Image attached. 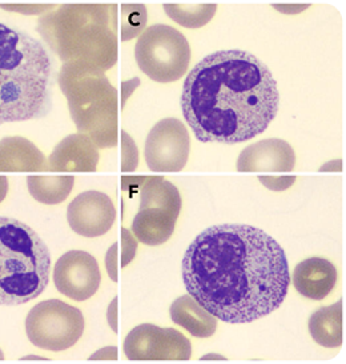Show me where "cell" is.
Returning <instances> with one entry per match:
<instances>
[{"label":"cell","instance_id":"1","mask_svg":"<svg viewBox=\"0 0 346 364\" xmlns=\"http://www.w3.org/2000/svg\"><path fill=\"white\" fill-rule=\"evenodd\" d=\"M182 277L188 294L229 324L250 323L277 310L291 284L282 247L247 225L206 228L185 251Z\"/></svg>","mask_w":346,"mask_h":364},{"label":"cell","instance_id":"2","mask_svg":"<svg viewBox=\"0 0 346 364\" xmlns=\"http://www.w3.org/2000/svg\"><path fill=\"white\" fill-rule=\"evenodd\" d=\"M180 103L200 141L236 144L269 127L280 94L267 65L245 51L228 50L208 55L192 68Z\"/></svg>","mask_w":346,"mask_h":364},{"label":"cell","instance_id":"3","mask_svg":"<svg viewBox=\"0 0 346 364\" xmlns=\"http://www.w3.org/2000/svg\"><path fill=\"white\" fill-rule=\"evenodd\" d=\"M36 30L63 63L91 65L103 73L118 63L116 4H62L42 15Z\"/></svg>","mask_w":346,"mask_h":364},{"label":"cell","instance_id":"4","mask_svg":"<svg viewBox=\"0 0 346 364\" xmlns=\"http://www.w3.org/2000/svg\"><path fill=\"white\" fill-rule=\"evenodd\" d=\"M51 73L43 44L0 23V126L50 112Z\"/></svg>","mask_w":346,"mask_h":364},{"label":"cell","instance_id":"5","mask_svg":"<svg viewBox=\"0 0 346 364\" xmlns=\"http://www.w3.org/2000/svg\"><path fill=\"white\" fill-rule=\"evenodd\" d=\"M48 247L30 225L0 216V306H21L47 289Z\"/></svg>","mask_w":346,"mask_h":364},{"label":"cell","instance_id":"6","mask_svg":"<svg viewBox=\"0 0 346 364\" xmlns=\"http://www.w3.org/2000/svg\"><path fill=\"white\" fill-rule=\"evenodd\" d=\"M57 82L79 132L98 149L115 147L119 132L118 91L106 74L91 65L63 63Z\"/></svg>","mask_w":346,"mask_h":364},{"label":"cell","instance_id":"7","mask_svg":"<svg viewBox=\"0 0 346 364\" xmlns=\"http://www.w3.org/2000/svg\"><path fill=\"white\" fill-rule=\"evenodd\" d=\"M136 63L157 83H172L185 75L191 62V47L183 33L167 24L144 30L135 46Z\"/></svg>","mask_w":346,"mask_h":364},{"label":"cell","instance_id":"8","mask_svg":"<svg viewBox=\"0 0 346 364\" xmlns=\"http://www.w3.org/2000/svg\"><path fill=\"white\" fill-rule=\"evenodd\" d=\"M86 327L82 311L57 299L38 303L26 318L28 341L38 348L60 353L79 342Z\"/></svg>","mask_w":346,"mask_h":364},{"label":"cell","instance_id":"9","mask_svg":"<svg viewBox=\"0 0 346 364\" xmlns=\"http://www.w3.org/2000/svg\"><path fill=\"white\" fill-rule=\"evenodd\" d=\"M144 151L151 171H182L189 158V132L182 120L162 119L150 131Z\"/></svg>","mask_w":346,"mask_h":364},{"label":"cell","instance_id":"10","mask_svg":"<svg viewBox=\"0 0 346 364\" xmlns=\"http://www.w3.org/2000/svg\"><path fill=\"white\" fill-rule=\"evenodd\" d=\"M124 353L130 360H189L191 342L174 328L140 324L127 335Z\"/></svg>","mask_w":346,"mask_h":364},{"label":"cell","instance_id":"11","mask_svg":"<svg viewBox=\"0 0 346 364\" xmlns=\"http://www.w3.org/2000/svg\"><path fill=\"white\" fill-rule=\"evenodd\" d=\"M100 282L98 260L86 251H68L55 264V286L69 299L84 301L92 298L98 292Z\"/></svg>","mask_w":346,"mask_h":364},{"label":"cell","instance_id":"12","mask_svg":"<svg viewBox=\"0 0 346 364\" xmlns=\"http://www.w3.org/2000/svg\"><path fill=\"white\" fill-rule=\"evenodd\" d=\"M67 219L77 235L98 237L111 230L116 219V210L107 193L86 191L69 203Z\"/></svg>","mask_w":346,"mask_h":364},{"label":"cell","instance_id":"13","mask_svg":"<svg viewBox=\"0 0 346 364\" xmlns=\"http://www.w3.org/2000/svg\"><path fill=\"white\" fill-rule=\"evenodd\" d=\"M296 164L292 146L282 139H265L241 151L238 172H291Z\"/></svg>","mask_w":346,"mask_h":364},{"label":"cell","instance_id":"14","mask_svg":"<svg viewBox=\"0 0 346 364\" xmlns=\"http://www.w3.org/2000/svg\"><path fill=\"white\" fill-rule=\"evenodd\" d=\"M99 149L84 134H72L60 140L47 159L48 171L95 172L98 170Z\"/></svg>","mask_w":346,"mask_h":364},{"label":"cell","instance_id":"15","mask_svg":"<svg viewBox=\"0 0 346 364\" xmlns=\"http://www.w3.org/2000/svg\"><path fill=\"white\" fill-rule=\"evenodd\" d=\"M293 286L305 298L323 300L337 283V268L324 257H308L293 271Z\"/></svg>","mask_w":346,"mask_h":364},{"label":"cell","instance_id":"16","mask_svg":"<svg viewBox=\"0 0 346 364\" xmlns=\"http://www.w3.org/2000/svg\"><path fill=\"white\" fill-rule=\"evenodd\" d=\"M48 171L47 159L33 141L22 136L0 140V172Z\"/></svg>","mask_w":346,"mask_h":364},{"label":"cell","instance_id":"17","mask_svg":"<svg viewBox=\"0 0 346 364\" xmlns=\"http://www.w3.org/2000/svg\"><path fill=\"white\" fill-rule=\"evenodd\" d=\"M177 216L160 208L139 210L132 222V234L147 246H160L174 232Z\"/></svg>","mask_w":346,"mask_h":364},{"label":"cell","instance_id":"18","mask_svg":"<svg viewBox=\"0 0 346 364\" xmlns=\"http://www.w3.org/2000/svg\"><path fill=\"white\" fill-rule=\"evenodd\" d=\"M171 319L196 338H209L217 330V318L196 301L191 295H183L171 306Z\"/></svg>","mask_w":346,"mask_h":364},{"label":"cell","instance_id":"19","mask_svg":"<svg viewBox=\"0 0 346 364\" xmlns=\"http://www.w3.org/2000/svg\"><path fill=\"white\" fill-rule=\"evenodd\" d=\"M309 332L325 348H337L344 343V301L314 311L309 319Z\"/></svg>","mask_w":346,"mask_h":364},{"label":"cell","instance_id":"20","mask_svg":"<svg viewBox=\"0 0 346 364\" xmlns=\"http://www.w3.org/2000/svg\"><path fill=\"white\" fill-rule=\"evenodd\" d=\"M182 196L177 187L162 176H148L141 184L140 208H160L179 218Z\"/></svg>","mask_w":346,"mask_h":364},{"label":"cell","instance_id":"21","mask_svg":"<svg viewBox=\"0 0 346 364\" xmlns=\"http://www.w3.org/2000/svg\"><path fill=\"white\" fill-rule=\"evenodd\" d=\"M75 178L72 175L63 176H36L27 178V187L35 200L47 205L65 202L74 188Z\"/></svg>","mask_w":346,"mask_h":364},{"label":"cell","instance_id":"22","mask_svg":"<svg viewBox=\"0 0 346 364\" xmlns=\"http://www.w3.org/2000/svg\"><path fill=\"white\" fill-rule=\"evenodd\" d=\"M164 10L173 22L185 28H200L216 15L217 4H164Z\"/></svg>","mask_w":346,"mask_h":364},{"label":"cell","instance_id":"23","mask_svg":"<svg viewBox=\"0 0 346 364\" xmlns=\"http://www.w3.org/2000/svg\"><path fill=\"white\" fill-rule=\"evenodd\" d=\"M148 21V14L144 4H123L121 6V41L127 42L143 30Z\"/></svg>","mask_w":346,"mask_h":364},{"label":"cell","instance_id":"24","mask_svg":"<svg viewBox=\"0 0 346 364\" xmlns=\"http://www.w3.org/2000/svg\"><path fill=\"white\" fill-rule=\"evenodd\" d=\"M121 138V171L132 172L139 164V150L136 143L125 131L120 132Z\"/></svg>","mask_w":346,"mask_h":364},{"label":"cell","instance_id":"25","mask_svg":"<svg viewBox=\"0 0 346 364\" xmlns=\"http://www.w3.org/2000/svg\"><path fill=\"white\" fill-rule=\"evenodd\" d=\"M138 251V239L133 236L132 231L121 228V267H127Z\"/></svg>","mask_w":346,"mask_h":364},{"label":"cell","instance_id":"26","mask_svg":"<svg viewBox=\"0 0 346 364\" xmlns=\"http://www.w3.org/2000/svg\"><path fill=\"white\" fill-rule=\"evenodd\" d=\"M0 9L6 11L18 12L23 15H45L48 12L56 9L55 4H30V3H22V4H0Z\"/></svg>","mask_w":346,"mask_h":364},{"label":"cell","instance_id":"27","mask_svg":"<svg viewBox=\"0 0 346 364\" xmlns=\"http://www.w3.org/2000/svg\"><path fill=\"white\" fill-rule=\"evenodd\" d=\"M259 181L272 191H285L294 184L296 176H259Z\"/></svg>","mask_w":346,"mask_h":364},{"label":"cell","instance_id":"28","mask_svg":"<svg viewBox=\"0 0 346 364\" xmlns=\"http://www.w3.org/2000/svg\"><path fill=\"white\" fill-rule=\"evenodd\" d=\"M118 243H113L109 247L106 255V267L108 272L109 278L112 279V282H118L119 280V268H118Z\"/></svg>","mask_w":346,"mask_h":364},{"label":"cell","instance_id":"29","mask_svg":"<svg viewBox=\"0 0 346 364\" xmlns=\"http://www.w3.org/2000/svg\"><path fill=\"white\" fill-rule=\"evenodd\" d=\"M119 298L115 296L113 300L111 301V304L108 306V310H107V321H108L109 327L112 328V331L119 332Z\"/></svg>","mask_w":346,"mask_h":364},{"label":"cell","instance_id":"30","mask_svg":"<svg viewBox=\"0 0 346 364\" xmlns=\"http://www.w3.org/2000/svg\"><path fill=\"white\" fill-rule=\"evenodd\" d=\"M139 86H140V79L139 77H133L132 80L121 83V108L125 107V103H127L128 97Z\"/></svg>","mask_w":346,"mask_h":364},{"label":"cell","instance_id":"31","mask_svg":"<svg viewBox=\"0 0 346 364\" xmlns=\"http://www.w3.org/2000/svg\"><path fill=\"white\" fill-rule=\"evenodd\" d=\"M118 348L116 347H104L94 355H91L89 360H118Z\"/></svg>","mask_w":346,"mask_h":364},{"label":"cell","instance_id":"32","mask_svg":"<svg viewBox=\"0 0 346 364\" xmlns=\"http://www.w3.org/2000/svg\"><path fill=\"white\" fill-rule=\"evenodd\" d=\"M273 9L281 11L282 14L294 15V14H300L303 10L309 9V4H273Z\"/></svg>","mask_w":346,"mask_h":364},{"label":"cell","instance_id":"33","mask_svg":"<svg viewBox=\"0 0 346 364\" xmlns=\"http://www.w3.org/2000/svg\"><path fill=\"white\" fill-rule=\"evenodd\" d=\"M342 161L337 159V161H326L324 166L320 168V172H341L342 171Z\"/></svg>","mask_w":346,"mask_h":364},{"label":"cell","instance_id":"34","mask_svg":"<svg viewBox=\"0 0 346 364\" xmlns=\"http://www.w3.org/2000/svg\"><path fill=\"white\" fill-rule=\"evenodd\" d=\"M7 193H9V179L7 176L0 175V203L4 200Z\"/></svg>","mask_w":346,"mask_h":364},{"label":"cell","instance_id":"35","mask_svg":"<svg viewBox=\"0 0 346 364\" xmlns=\"http://www.w3.org/2000/svg\"><path fill=\"white\" fill-rule=\"evenodd\" d=\"M208 359H217V360H225L224 356H218V355H213V353H209L204 358H201V360H208Z\"/></svg>","mask_w":346,"mask_h":364},{"label":"cell","instance_id":"36","mask_svg":"<svg viewBox=\"0 0 346 364\" xmlns=\"http://www.w3.org/2000/svg\"><path fill=\"white\" fill-rule=\"evenodd\" d=\"M3 359H4V353L0 350V360H3Z\"/></svg>","mask_w":346,"mask_h":364}]
</instances>
